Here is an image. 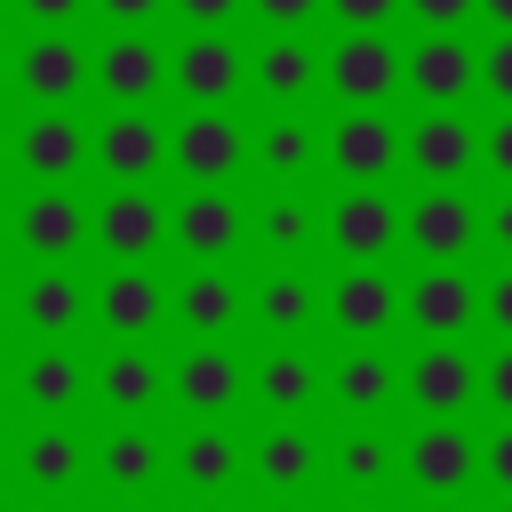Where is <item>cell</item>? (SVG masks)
<instances>
[{"label": "cell", "instance_id": "6da1fadb", "mask_svg": "<svg viewBox=\"0 0 512 512\" xmlns=\"http://www.w3.org/2000/svg\"><path fill=\"white\" fill-rule=\"evenodd\" d=\"M320 240L344 256V264H384L400 248V200L384 184H344L328 208H320Z\"/></svg>", "mask_w": 512, "mask_h": 512}, {"label": "cell", "instance_id": "7a4b0ae2", "mask_svg": "<svg viewBox=\"0 0 512 512\" xmlns=\"http://www.w3.org/2000/svg\"><path fill=\"white\" fill-rule=\"evenodd\" d=\"M400 240L424 256V264H464L480 248V200L464 184H424L408 208H400Z\"/></svg>", "mask_w": 512, "mask_h": 512}, {"label": "cell", "instance_id": "3957f363", "mask_svg": "<svg viewBox=\"0 0 512 512\" xmlns=\"http://www.w3.org/2000/svg\"><path fill=\"white\" fill-rule=\"evenodd\" d=\"M168 160L192 176V184H232L248 168V128L224 112V104H192L176 128H168Z\"/></svg>", "mask_w": 512, "mask_h": 512}, {"label": "cell", "instance_id": "277c9868", "mask_svg": "<svg viewBox=\"0 0 512 512\" xmlns=\"http://www.w3.org/2000/svg\"><path fill=\"white\" fill-rule=\"evenodd\" d=\"M400 168H416L424 184H464L480 168V128L464 120V104H424L400 136Z\"/></svg>", "mask_w": 512, "mask_h": 512}, {"label": "cell", "instance_id": "5b68a950", "mask_svg": "<svg viewBox=\"0 0 512 512\" xmlns=\"http://www.w3.org/2000/svg\"><path fill=\"white\" fill-rule=\"evenodd\" d=\"M400 88L416 104H464L480 96V48L464 32H416V48H400Z\"/></svg>", "mask_w": 512, "mask_h": 512}, {"label": "cell", "instance_id": "8992f818", "mask_svg": "<svg viewBox=\"0 0 512 512\" xmlns=\"http://www.w3.org/2000/svg\"><path fill=\"white\" fill-rule=\"evenodd\" d=\"M88 240H96L112 264H144V256H160V240H168V200H160L152 184H120L112 200L88 208Z\"/></svg>", "mask_w": 512, "mask_h": 512}, {"label": "cell", "instance_id": "52a82bcc", "mask_svg": "<svg viewBox=\"0 0 512 512\" xmlns=\"http://www.w3.org/2000/svg\"><path fill=\"white\" fill-rule=\"evenodd\" d=\"M400 472L424 488V496H464L480 480V440L456 424V416H424L400 448Z\"/></svg>", "mask_w": 512, "mask_h": 512}, {"label": "cell", "instance_id": "ba28073f", "mask_svg": "<svg viewBox=\"0 0 512 512\" xmlns=\"http://www.w3.org/2000/svg\"><path fill=\"white\" fill-rule=\"evenodd\" d=\"M88 160L112 184H152L168 168V128L144 104H112V120H96V136H88Z\"/></svg>", "mask_w": 512, "mask_h": 512}, {"label": "cell", "instance_id": "9c48e42d", "mask_svg": "<svg viewBox=\"0 0 512 512\" xmlns=\"http://www.w3.org/2000/svg\"><path fill=\"white\" fill-rule=\"evenodd\" d=\"M320 160L344 184H384L400 168V128L384 120V104H344V120L320 136Z\"/></svg>", "mask_w": 512, "mask_h": 512}, {"label": "cell", "instance_id": "30bf717a", "mask_svg": "<svg viewBox=\"0 0 512 512\" xmlns=\"http://www.w3.org/2000/svg\"><path fill=\"white\" fill-rule=\"evenodd\" d=\"M400 312H408V328L424 336V344H456L472 320H480V280L464 272V264H424L408 288H400Z\"/></svg>", "mask_w": 512, "mask_h": 512}, {"label": "cell", "instance_id": "8fae6325", "mask_svg": "<svg viewBox=\"0 0 512 512\" xmlns=\"http://www.w3.org/2000/svg\"><path fill=\"white\" fill-rule=\"evenodd\" d=\"M8 160H24L32 184H72L88 168V128L72 120V104H32V120L8 136Z\"/></svg>", "mask_w": 512, "mask_h": 512}, {"label": "cell", "instance_id": "7c38bea8", "mask_svg": "<svg viewBox=\"0 0 512 512\" xmlns=\"http://www.w3.org/2000/svg\"><path fill=\"white\" fill-rule=\"evenodd\" d=\"M168 88L184 104H232L248 88V56L232 32H184V48L168 56Z\"/></svg>", "mask_w": 512, "mask_h": 512}, {"label": "cell", "instance_id": "4fadbf2b", "mask_svg": "<svg viewBox=\"0 0 512 512\" xmlns=\"http://www.w3.org/2000/svg\"><path fill=\"white\" fill-rule=\"evenodd\" d=\"M320 80H328V96H344V104H392V96H400V48H392L384 32H344V40L320 56Z\"/></svg>", "mask_w": 512, "mask_h": 512}, {"label": "cell", "instance_id": "5bb4252c", "mask_svg": "<svg viewBox=\"0 0 512 512\" xmlns=\"http://www.w3.org/2000/svg\"><path fill=\"white\" fill-rule=\"evenodd\" d=\"M168 240H176L184 256H200V264H224V256L248 240V208H240L224 184H192V192L168 208Z\"/></svg>", "mask_w": 512, "mask_h": 512}, {"label": "cell", "instance_id": "9a60e30c", "mask_svg": "<svg viewBox=\"0 0 512 512\" xmlns=\"http://www.w3.org/2000/svg\"><path fill=\"white\" fill-rule=\"evenodd\" d=\"M320 312L352 336V344H376L392 320H400V280L384 264H344L328 288H320Z\"/></svg>", "mask_w": 512, "mask_h": 512}, {"label": "cell", "instance_id": "2e32d148", "mask_svg": "<svg viewBox=\"0 0 512 512\" xmlns=\"http://www.w3.org/2000/svg\"><path fill=\"white\" fill-rule=\"evenodd\" d=\"M168 392H176L192 416H232V408L248 400V368H240V352H232L224 336H192V352L168 368Z\"/></svg>", "mask_w": 512, "mask_h": 512}, {"label": "cell", "instance_id": "e0dca14e", "mask_svg": "<svg viewBox=\"0 0 512 512\" xmlns=\"http://www.w3.org/2000/svg\"><path fill=\"white\" fill-rule=\"evenodd\" d=\"M400 392H408L416 416H464V408L480 400V368H472V352H456V344L440 336V344H424V352L400 368Z\"/></svg>", "mask_w": 512, "mask_h": 512}, {"label": "cell", "instance_id": "ac0fdd59", "mask_svg": "<svg viewBox=\"0 0 512 512\" xmlns=\"http://www.w3.org/2000/svg\"><path fill=\"white\" fill-rule=\"evenodd\" d=\"M8 80L32 96V104H72L88 88V48L72 32H32L16 56H8Z\"/></svg>", "mask_w": 512, "mask_h": 512}, {"label": "cell", "instance_id": "d6986e66", "mask_svg": "<svg viewBox=\"0 0 512 512\" xmlns=\"http://www.w3.org/2000/svg\"><path fill=\"white\" fill-rule=\"evenodd\" d=\"M88 80H96V96H112V104H152L160 80H168V56H160L152 32H112L104 48H88Z\"/></svg>", "mask_w": 512, "mask_h": 512}, {"label": "cell", "instance_id": "ffe728a7", "mask_svg": "<svg viewBox=\"0 0 512 512\" xmlns=\"http://www.w3.org/2000/svg\"><path fill=\"white\" fill-rule=\"evenodd\" d=\"M256 488H272V496H304L312 480H320V440L296 424V416H272L256 440H248V464H240Z\"/></svg>", "mask_w": 512, "mask_h": 512}, {"label": "cell", "instance_id": "44dd1931", "mask_svg": "<svg viewBox=\"0 0 512 512\" xmlns=\"http://www.w3.org/2000/svg\"><path fill=\"white\" fill-rule=\"evenodd\" d=\"M248 88H256L272 112L304 104V96L320 88V48H312L304 32H264V40H256V56H248Z\"/></svg>", "mask_w": 512, "mask_h": 512}, {"label": "cell", "instance_id": "7402d4cb", "mask_svg": "<svg viewBox=\"0 0 512 512\" xmlns=\"http://www.w3.org/2000/svg\"><path fill=\"white\" fill-rule=\"evenodd\" d=\"M8 232H16L40 264H64V256L88 240V208H80L64 184H40V192H24V208L8 216Z\"/></svg>", "mask_w": 512, "mask_h": 512}, {"label": "cell", "instance_id": "603a6c76", "mask_svg": "<svg viewBox=\"0 0 512 512\" xmlns=\"http://www.w3.org/2000/svg\"><path fill=\"white\" fill-rule=\"evenodd\" d=\"M160 464H168V448H160V432H152L144 416H120V424L88 448V472H96L104 488H120V496H144V488L160 480Z\"/></svg>", "mask_w": 512, "mask_h": 512}, {"label": "cell", "instance_id": "cb8c5ba5", "mask_svg": "<svg viewBox=\"0 0 512 512\" xmlns=\"http://www.w3.org/2000/svg\"><path fill=\"white\" fill-rule=\"evenodd\" d=\"M88 304H96V320H104L120 344H144V336L160 328V312H168V288H160L144 264H120L112 280H96V296H88Z\"/></svg>", "mask_w": 512, "mask_h": 512}, {"label": "cell", "instance_id": "d4e9b609", "mask_svg": "<svg viewBox=\"0 0 512 512\" xmlns=\"http://www.w3.org/2000/svg\"><path fill=\"white\" fill-rule=\"evenodd\" d=\"M88 392H96L112 416H152V408H160V392H168V376H160V352H144V344H120V352H104V360L88 368Z\"/></svg>", "mask_w": 512, "mask_h": 512}, {"label": "cell", "instance_id": "484cf974", "mask_svg": "<svg viewBox=\"0 0 512 512\" xmlns=\"http://www.w3.org/2000/svg\"><path fill=\"white\" fill-rule=\"evenodd\" d=\"M320 392H328L344 416H384V408L400 400V368H392V352L352 344V352H336V368L320 376Z\"/></svg>", "mask_w": 512, "mask_h": 512}, {"label": "cell", "instance_id": "4316f807", "mask_svg": "<svg viewBox=\"0 0 512 512\" xmlns=\"http://www.w3.org/2000/svg\"><path fill=\"white\" fill-rule=\"evenodd\" d=\"M256 248L264 256H280V264H304L312 248H320V200L304 192V184H280L272 200H256Z\"/></svg>", "mask_w": 512, "mask_h": 512}, {"label": "cell", "instance_id": "83f0119b", "mask_svg": "<svg viewBox=\"0 0 512 512\" xmlns=\"http://www.w3.org/2000/svg\"><path fill=\"white\" fill-rule=\"evenodd\" d=\"M248 400H256L264 416H304V408L320 400V360H312L304 344H272V352L248 368Z\"/></svg>", "mask_w": 512, "mask_h": 512}, {"label": "cell", "instance_id": "f1b7e54d", "mask_svg": "<svg viewBox=\"0 0 512 512\" xmlns=\"http://www.w3.org/2000/svg\"><path fill=\"white\" fill-rule=\"evenodd\" d=\"M248 312H256V328H264V336L296 344V336L320 320V280H312L304 264H280V272H264V280H256Z\"/></svg>", "mask_w": 512, "mask_h": 512}, {"label": "cell", "instance_id": "f546056e", "mask_svg": "<svg viewBox=\"0 0 512 512\" xmlns=\"http://www.w3.org/2000/svg\"><path fill=\"white\" fill-rule=\"evenodd\" d=\"M8 464H16V472H24L32 488H48V496H64V488H72V480L88 472V440H80V432H72L64 416H40V424L24 432V448H16Z\"/></svg>", "mask_w": 512, "mask_h": 512}, {"label": "cell", "instance_id": "4dcf8cb0", "mask_svg": "<svg viewBox=\"0 0 512 512\" xmlns=\"http://www.w3.org/2000/svg\"><path fill=\"white\" fill-rule=\"evenodd\" d=\"M240 464H248V448L232 440L224 416H200V424L184 432V448H176V480H184L192 496H224V488L240 480Z\"/></svg>", "mask_w": 512, "mask_h": 512}, {"label": "cell", "instance_id": "1f68e13d", "mask_svg": "<svg viewBox=\"0 0 512 512\" xmlns=\"http://www.w3.org/2000/svg\"><path fill=\"white\" fill-rule=\"evenodd\" d=\"M248 160H256L272 184H304V176L320 168V128H312V120L288 104V112H272V120L248 136Z\"/></svg>", "mask_w": 512, "mask_h": 512}, {"label": "cell", "instance_id": "d6a6232c", "mask_svg": "<svg viewBox=\"0 0 512 512\" xmlns=\"http://www.w3.org/2000/svg\"><path fill=\"white\" fill-rule=\"evenodd\" d=\"M352 496H376L384 480H392V464H400V448L384 440V416H344V440L320 456Z\"/></svg>", "mask_w": 512, "mask_h": 512}, {"label": "cell", "instance_id": "836d02e7", "mask_svg": "<svg viewBox=\"0 0 512 512\" xmlns=\"http://www.w3.org/2000/svg\"><path fill=\"white\" fill-rule=\"evenodd\" d=\"M168 304H176V320H184L192 336H232V320L248 312V288H240L224 264H200V272H192Z\"/></svg>", "mask_w": 512, "mask_h": 512}, {"label": "cell", "instance_id": "e575fe53", "mask_svg": "<svg viewBox=\"0 0 512 512\" xmlns=\"http://www.w3.org/2000/svg\"><path fill=\"white\" fill-rule=\"evenodd\" d=\"M16 392H24L32 416H72L80 392H88V360L64 352V344H48V352H32V360L16 368Z\"/></svg>", "mask_w": 512, "mask_h": 512}, {"label": "cell", "instance_id": "d590c367", "mask_svg": "<svg viewBox=\"0 0 512 512\" xmlns=\"http://www.w3.org/2000/svg\"><path fill=\"white\" fill-rule=\"evenodd\" d=\"M16 312H24V328H32V336L64 344V336L80 328V312H88V288H80V280H72L64 264H48V272H32V280H24Z\"/></svg>", "mask_w": 512, "mask_h": 512}, {"label": "cell", "instance_id": "8d00e7d4", "mask_svg": "<svg viewBox=\"0 0 512 512\" xmlns=\"http://www.w3.org/2000/svg\"><path fill=\"white\" fill-rule=\"evenodd\" d=\"M480 480L496 496H512V416H496V432L480 440Z\"/></svg>", "mask_w": 512, "mask_h": 512}, {"label": "cell", "instance_id": "74e56055", "mask_svg": "<svg viewBox=\"0 0 512 512\" xmlns=\"http://www.w3.org/2000/svg\"><path fill=\"white\" fill-rule=\"evenodd\" d=\"M480 168L496 184H512V104H496V120L480 128Z\"/></svg>", "mask_w": 512, "mask_h": 512}, {"label": "cell", "instance_id": "f35d334b", "mask_svg": "<svg viewBox=\"0 0 512 512\" xmlns=\"http://www.w3.org/2000/svg\"><path fill=\"white\" fill-rule=\"evenodd\" d=\"M480 96L512 104V32H496V40L480 48Z\"/></svg>", "mask_w": 512, "mask_h": 512}, {"label": "cell", "instance_id": "ab89813d", "mask_svg": "<svg viewBox=\"0 0 512 512\" xmlns=\"http://www.w3.org/2000/svg\"><path fill=\"white\" fill-rule=\"evenodd\" d=\"M320 8H328L344 32H384V24L400 16V0H320Z\"/></svg>", "mask_w": 512, "mask_h": 512}, {"label": "cell", "instance_id": "60d3db41", "mask_svg": "<svg viewBox=\"0 0 512 512\" xmlns=\"http://www.w3.org/2000/svg\"><path fill=\"white\" fill-rule=\"evenodd\" d=\"M400 8H408L424 32H464V24L480 16V0H400Z\"/></svg>", "mask_w": 512, "mask_h": 512}, {"label": "cell", "instance_id": "b9f144b4", "mask_svg": "<svg viewBox=\"0 0 512 512\" xmlns=\"http://www.w3.org/2000/svg\"><path fill=\"white\" fill-rule=\"evenodd\" d=\"M480 400H488L496 416H512V344L488 352V368H480Z\"/></svg>", "mask_w": 512, "mask_h": 512}, {"label": "cell", "instance_id": "7bdbcfd3", "mask_svg": "<svg viewBox=\"0 0 512 512\" xmlns=\"http://www.w3.org/2000/svg\"><path fill=\"white\" fill-rule=\"evenodd\" d=\"M480 320H488V328L512 344V264H504L496 280H480Z\"/></svg>", "mask_w": 512, "mask_h": 512}, {"label": "cell", "instance_id": "ee69618b", "mask_svg": "<svg viewBox=\"0 0 512 512\" xmlns=\"http://www.w3.org/2000/svg\"><path fill=\"white\" fill-rule=\"evenodd\" d=\"M480 240H488V248H496V256L512 264V184H504V192H496V200L480 208Z\"/></svg>", "mask_w": 512, "mask_h": 512}, {"label": "cell", "instance_id": "f6af8a7d", "mask_svg": "<svg viewBox=\"0 0 512 512\" xmlns=\"http://www.w3.org/2000/svg\"><path fill=\"white\" fill-rule=\"evenodd\" d=\"M168 8H176V16L192 24V32H224V24H232V16L248 8V0H168Z\"/></svg>", "mask_w": 512, "mask_h": 512}, {"label": "cell", "instance_id": "bcb514c9", "mask_svg": "<svg viewBox=\"0 0 512 512\" xmlns=\"http://www.w3.org/2000/svg\"><path fill=\"white\" fill-rule=\"evenodd\" d=\"M248 8H256L272 32H304V24L320 16V0H248Z\"/></svg>", "mask_w": 512, "mask_h": 512}, {"label": "cell", "instance_id": "7dc6e473", "mask_svg": "<svg viewBox=\"0 0 512 512\" xmlns=\"http://www.w3.org/2000/svg\"><path fill=\"white\" fill-rule=\"evenodd\" d=\"M16 8H24V24H40V32H64V24H72L88 0H16Z\"/></svg>", "mask_w": 512, "mask_h": 512}, {"label": "cell", "instance_id": "c3c4849f", "mask_svg": "<svg viewBox=\"0 0 512 512\" xmlns=\"http://www.w3.org/2000/svg\"><path fill=\"white\" fill-rule=\"evenodd\" d=\"M96 8L112 16V32H144V24H152V16L168 8V0H96Z\"/></svg>", "mask_w": 512, "mask_h": 512}, {"label": "cell", "instance_id": "681fc988", "mask_svg": "<svg viewBox=\"0 0 512 512\" xmlns=\"http://www.w3.org/2000/svg\"><path fill=\"white\" fill-rule=\"evenodd\" d=\"M480 16H488L496 32H512V0H480Z\"/></svg>", "mask_w": 512, "mask_h": 512}, {"label": "cell", "instance_id": "f907efd6", "mask_svg": "<svg viewBox=\"0 0 512 512\" xmlns=\"http://www.w3.org/2000/svg\"><path fill=\"white\" fill-rule=\"evenodd\" d=\"M192 512H232V504H216V496H200V504H192Z\"/></svg>", "mask_w": 512, "mask_h": 512}, {"label": "cell", "instance_id": "816d5d0a", "mask_svg": "<svg viewBox=\"0 0 512 512\" xmlns=\"http://www.w3.org/2000/svg\"><path fill=\"white\" fill-rule=\"evenodd\" d=\"M424 512H456V496H432V504H424Z\"/></svg>", "mask_w": 512, "mask_h": 512}, {"label": "cell", "instance_id": "f5cc1de1", "mask_svg": "<svg viewBox=\"0 0 512 512\" xmlns=\"http://www.w3.org/2000/svg\"><path fill=\"white\" fill-rule=\"evenodd\" d=\"M8 312H16V296H8V280H0V320H8Z\"/></svg>", "mask_w": 512, "mask_h": 512}, {"label": "cell", "instance_id": "db71d44e", "mask_svg": "<svg viewBox=\"0 0 512 512\" xmlns=\"http://www.w3.org/2000/svg\"><path fill=\"white\" fill-rule=\"evenodd\" d=\"M8 392H16V376H8V360H0V400H8Z\"/></svg>", "mask_w": 512, "mask_h": 512}, {"label": "cell", "instance_id": "11a10c76", "mask_svg": "<svg viewBox=\"0 0 512 512\" xmlns=\"http://www.w3.org/2000/svg\"><path fill=\"white\" fill-rule=\"evenodd\" d=\"M264 512H304V504H296V496H280V504H264Z\"/></svg>", "mask_w": 512, "mask_h": 512}, {"label": "cell", "instance_id": "9f6ffc18", "mask_svg": "<svg viewBox=\"0 0 512 512\" xmlns=\"http://www.w3.org/2000/svg\"><path fill=\"white\" fill-rule=\"evenodd\" d=\"M344 512H384V504H368V496H360V504H344Z\"/></svg>", "mask_w": 512, "mask_h": 512}, {"label": "cell", "instance_id": "6f0895ef", "mask_svg": "<svg viewBox=\"0 0 512 512\" xmlns=\"http://www.w3.org/2000/svg\"><path fill=\"white\" fill-rule=\"evenodd\" d=\"M112 512H152V504H136V496H128V504H112Z\"/></svg>", "mask_w": 512, "mask_h": 512}, {"label": "cell", "instance_id": "680465c9", "mask_svg": "<svg viewBox=\"0 0 512 512\" xmlns=\"http://www.w3.org/2000/svg\"><path fill=\"white\" fill-rule=\"evenodd\" d=\"M0 96H8V48H0Z\"/></svg>", "mask_w": 512, "mask_h": 512}, {"label": "cell", "instance_id": "91938a15", "mask_svg": "<svg viewBox=\"0 0 512 512\" xmlns=\"http://www.w3.org/2000/svg\"><path fill=\"white\" fill-rule=\"evenodd\" d=\"M32 512H72V504H32Z\"/></svg>", "mask_w": 512, "mask_h": 512}, {"label": "cell", "instance_id": "94428289", "mask_svg": "<svg viewBox=\"0 0 512 512\" xmlns=\"http://www.w3.org/2000/svg\"><path fill=\"white\" fill-rule=\"evenodd\" d=\"M0 168H8V128H0Z\"/></svg>", "mask_w": 512, "mask_h": 512}, {"label": "cell", "instance_id": "6125c7cd", "mask_svg": "<svg viewBox=\"0 0 512 512\" xmlns=\"http://www.w3.org/2000/svg\"><path fill=\"white\" fill-rule=\"evenodd\" d=\"M0 480H8V440H0Z\"/></svg>", "mask_w": 512, "mask_h": 512}, {"label": "cell", "instance_id": "be15d7a7", "mask_svg": "<svg viewBox=\"0 0 512 512\" xmlns=\"http://www.w3.org/2000/svg\"><path fill=\"white\" fill-rule=\"evenodd\" d=\"M0 240H8V208H0Z\"/></svg>", "mask_w": 512, "mask_h": 512}, {"label": "cell", "instance_id": "e7e4bbea", "mask_svg": "<svg viewBox=\"0 0 512 512\" xmlns=\"http://www.w3.org/2000/svg\"><path fill=\"white\" fill-rule=\"evenodd\" d=\"M496 512H512V496H504V504H496Z\"/></svg>", "mask_w": 512, "mask_h": 512}, {"label": "cell", "instance_id": "03108f58", "mask_svg": "<svg viewBox=\"0 0 512 512\" xmlns=\"http://www.w3.org/2000/svg\"><path fill=\"white\" fill-rule=\"evenodd\" d=\"M0 8H8V0H0Z\"/></svg>", "mask_w": 512, "mask_h": 512}]
</instances>
